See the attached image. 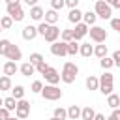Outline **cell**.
Instances as JSON below:
<instances>
[{"instance_id":"5","label":"cell","mask_w":120,"mask_h":120,"mask_svg":"<svg viewBox=\"0 0 120 120\" xmlns=\"http://www.w3.org/2000/svg\"><path fill=\"white\" fill-rule=\"evenodd\" d=\"M88 32H90V39H92V41H96V43H103V41L107 39V36H109V34H107V30H105V28H101V26H92Z\"/></svg>"},{"instance_id":"49","label":"cell","mask_w":120,"mask_h":120,"mask_svg":"<svg viewBox=\"0 0 120 120\" xmlns=\"http://www.w3.org/2000/svg\"><path fill=\"white\" fill-rule=\"evenodd\" d=\"M6 4H21V0H6Z\"/></svg>"},{"instance_id":"4","label":"cell","mask_w":120,"mask_h":120,"mask_svg":"<svg viewBox=\"0 0 120 120\" xmlns=\"http://www.w3.org/2000/svg\"><path fill=\"white\" fill-rule=\"evenodd\" d=\"M30 114V103L26 99H19L17 101V109H15V116L19 120H26Z\"/></svg>"},{"instance_id":"37","label":"cell","mask_w":120,"mask_h":120,"mask_svg":"<svg viewBox=\"0 0 120 120\" xmlns=\"http://www.w3.org/2000/svg\"><path fill=\"white\" fill-rule=\"evenodd\" d=\"M49 28H51V24H47V22L43 21V22H39V26H38V34H41V36L45 38V34L49 32Z\"/></svg>"},{"instance_id":"24","label":"cell","mask_w":120,"mask_h":120,"mask_svg":"<svg viewBox=\"0 0 120 120\" xmlns=\"http://www.w3.org/2000/svg\"><path fill=\"white\" fill-rule=\"evenodd\" d=\"M13 86H11V77H8V75H4V77H0V92H6V90H11Z\"/></svg>"},{"instance_id":"33","label":"cell","mask_w":120,"mask_h":120,"mask_svg":"<svg viewBox=\"0 0 120 120\" xmlns=\"http://www.w3.org/2000/svg\"><path fill=\"white\" fill-rule=\"evenodd\" d=\"M62 41H66V43H69V41H73V30H62Z\"/></svg>"},{"instance_id":"14","label":"cell","mask_w":120,"mask_h":120,"mask_svg":"<svg viewBox=\"0 0 120 120\" xmlns=\"http://www.w3.org/2000/svg\"><path fill=\"white\" fill-rule=\"evenodd\" d=\"M19 71H21L24 77H30V75H34V73H36V66H34V64H30V62H24V64L19 68Z\"/></svg>"},{"instance_id":"53","label":"cell","mask_w":120,"mask_h":120,"mask_svg":"<svg viewBox=\"0 0 120 120\" xmlns=\"http://www.w3.org/2000/svg\"><path fill=\"white\" fill-rule=\"evenodd\" d=\"M8 120H19V118H8Z\"/></svg>"},{"instance_id":"9","label":"cell","mask_w":120,"mask_h":120,"mask_svg":"<svg viewBox=\"0 0 120 120\" xmlns=\"http://www.w3.org/2000/svg\"><path fill=\"white\" fill-rule=\"evenodd\" d=\"M43 75H45V81H47L49 84H58V82H60V73H58L54 68H49Z\"/></svg>"},{"instance_id":"50","label":"cell","mask_w":120,"mask_h":120,"mask_svg":"<svg viewBox=\"0 0 120 120\" xmlns=\"http://www.w3.org/2000/svg\"><path fill=\"white\" fill-rule=\"evenodd\" d=\"M105 2H107L109 6H112V2H114V0H105Z\"/></svg>"},{"instance_id":"20","label":"cell","mask_w":120,"mask_h":120,"mask_svg":"<svg viewBox=\"0 0 120 120\" xmlns=\"http://www.w3.org/2000/svg\"><path fill=\"white\" fill-rule=\"evenodd\" d=\"M81 107L79 105H71L69 109H68V118L69 120H77V118H81Z\"/></svg>"},{"instance_id":"19","label":"cell","mask_w":120,"mask_h":120,"mask_svg":"<svg viewBox=\"0 0 120 120\" xmlns=\"http://www.w3.org/2000/svg\"><path fill=\"white\" fill-rule=\"evenodd\" d=\"M62 73H69V75L77 77V73H79V68H77L73 62H66V64H64V68H62Z\"/></svg>"},{"instance_id":"35","label":"cell","mask_w":120,"mask_h":120,"mask_svg":"<svg viewBox=\"0 0 120 120\" xmlns=\"http://www.w3.org/2000/svg\"><path fill=\"white\" fill-rule=\"evenodd\" d=\"M99 92L105 94V96H111V94H112V82H109V84H99Z\"/></svg>"},{"instance_id":"23","label":"cell","mask_w":120,"mask_h":120,"mask_svg":"<svg viewBox=\"0 0 120 120\" xmlns=\"http://www.w3.org/2000/svg\"><path fill=\"white\" fill-rule=\"evenodd\" d=\"M107 105H109L111 109H118V105H120V96H118V94L107 96Z\"/></svg>"},{"instance_id":"30","label":"cell","mask_w":120,"mask_h":120,"mask_svg":"<svg viewBox=\"0 0 120 120\" xmlns=\"http://www.w3.org/2000/svg\"><path fill=\"white\" fill-rule=\"evenodd\" d=\"M11 24H13V19H11L9 15H4V17L0 19V26H2L4 30H9V28H11Z\"/></svg>"},{"instance_id":"32","label":"cell","mask_w":120,"mask_h":120,"mask_svg":"<svg viewBox=\"0 0 120 120\" xmlns=\"http://www.w3.org/2000/svg\"><path fill=\"white\" fill-rule=\"evenodd\" d=\"M54 118H58V120H66V118H68V111L62 109V107H56V109H54Z\"/></svg>"},{"instance_id":"15","label":"cell","mask_w":120,"mask_h":120,"mask_svg":"<svg viewBox=\"0 0 120 120\" xmlns=\"http://www.w3.org/2000/svg\"><path fill=\"white\" fill-rule=\"evenodd\" d=\"M43 17H45V11H43L39 6L30 8V19H34V21H41Z\"/></svg>"},{"instance_id":"52","label":"cell","mask_w":120,"mask_h":120,"mask_svg":"<svg viewBox=\"0 0 120 120\" xmlns=\"http://www.w3.org/2000/svg\"><path fill=\"white\" fill-rule=\"evenodd\" d=\"M107 120H116V118H112V116H109V118H107Z\"/></svg>"},{"instance_id":"1","label":"cell","mask_w":120,"mask_h":120,"mask_svg":"<svg viewBox=\"0 0 120 120\" xmlns=\"http://www.w3.org/2000/svg\"><path fill=\"white\" fill-rule=\"evenodd\" d=\"M41 96H43L45 99H49V101H56V99L62 98V90H60L56 84H45L43 90H41Z\"/></svg>"},{"instance_id":"28","label":"cell","mask_w":120,"mask_h":120,"mask_svg":"<svg viewBox=\"0 0 120 120\" xmlns=\"http://www.w3.org/2000/svg\"><path fill=\"white\" fill-rule=\"evenodd\" d=\"M4 107H6L8 111H15V109H17V99H15L13 96L6 98V99H4Z\"/></svg>"},{"instance_id":"29","label":"cell","mask_w":120,"mask_h":120,"mask_svg":"<svg viewBox=\"0 0 120 120\" xmlns=\"http://www.w3.org/2000/svg\"><path fill=\"white\" fill-rule=\"evenodd\" d=\"M99 66H101L105 71H109V69L114 66V60H112V58H109V56H105V58H101V60H99Z\"/></svg>"},{"instance_id":"47","label":"cell","mask_w":120,"mask_h":120,"mask_svg":"<svg viewBox=\"0 0 120 120\" xmlns=\"http://www.w3.org/2000/svg\"><path fill=\"white\" fill-rule=\"evenodd\" d=\"M24 2H26V4H28V6H32V8H34V6H36V4H38V0H24Z\"/></svg>"},{"instance_id":"3","label":"cell","mask_w":120,"mask_h":120,"mask_svg":"<svg viewBox=\"0 0 120 120\" xmlns=\"http://www.w3.org/2000/svg\"><path fill=\"white\" fill-rule=\"evenodd\" d=\"M8 15L15 21V22H19V21H22L24 19V9L21 8V4H8Z\"/></svg>"},{"instance_id":"48","label":"cell","mask_w":120,"mask_h":120,"mask_svg":"<svg viewBox=\"0 0 120 120\" xmlns=\"http://www.w3.org/2000/svg\"><path fill=\"white\" fill-rule=\"evenodd\" d=\"M111 8H118V9H120V0H114V2H112V6H111Z\"/></svg>"},{"instance_id":"6","label":"cell","mask_w":120,"mask_h":120,"mask_svg":"<svg viewBox=\"0 0 120 120\" xmlns=\"http://www.w3.org/2000/svg\"><path fill=\"white\" fill-rule=\"evenodd\" d=\"M51 52L54 56H66L68 54V43L66 41H54V43H51Z\"/></svg>"},{"instance_id":"44","label":"cell","mask_w":120,"mask_h":120,"mask_svg":"<svg viewBox=\"0 0 120 120\" xmlns=\"http://www.w3.org/2000/svg\"><path fill=\"white\" fill-rule=\"evenodd\" d=\"M66 6H68L69 9H75V8L79 6V0H66Z\"/></svg>"},{"instance_id":"34","label":"cell","mask_w":120,"mask_h":120,"mask_svg":"<svg viewBox=\"0 0 120 120\" xmlns=\"http://www.w3.org/2000/svg\"><path fill=\"white\" fill-rule=\"evenodd\" d=\"M9 45H11V41H9V39H0V54H2V56H6V52H8Z\"/></svg>"},{"instance_id":"12","label":"cell","mask_w":120,"mask_h":120,"mask_svg":"<svg viewBox=\"0 0 120 120\" xmlns=\"http://www.w3.org/2000/svg\"><path fill=\"white\" fill-rule=\"evenodd\" d=\"M68 21L69 22H73V24H79L81 21H82V13L75 8V9H69V13H68Z\"/></svg>"},{"instance_id":"11","label":"cell","mask_w":120,"mask_h":120,"mask_svg":"<svg viewBox=\"0 0 120 120\" xmlns=\"http://www.w3.org/2000/svg\"><path fill=\"white\" fill-rule=\"evenodd\" d=\"M36 36H38V28H36V26L28 24V26H24V28H22V38H24L26 41H32Z\"/></svg>"},{"instance_id":"2","label":"cell","mask_w":120,"mask_h":120,"mask_svg":"<svg viewBox=\"0 0 120 120\" xmlns=\"http://www.w3.org/2000/svg\"><path fill=\"white\" fill-rule=\"evenodd\" d=\"M94 11H96V15L101 17V19H112V17H111V15H112V9H111V6H109L105 0H96Z\"/></svg>"},{"instance_id":"27","label":"cell","mask_w":120,"mask_h":120,"mask_svg":"<svg viewBox=\"0 0 120 120\" xmlns=\"http://www.w3.org/2000/svg\"><path fill=\"white\" fill-rule=\"evenodd\" d=\"M79 51H81V45H79V43H77L75 39L68 43V54H71V56H75V54H77Z\"/></svg>"},{"instance_id":"21","label":"cell","mask_w":120,"mask_h":120,"mask_svg":"<svg viewBox=\"0 0 120 120\" xmlns=\"http://www.w3.org/2000/svg\"><path fill=\"white\" fill-rule=\"evenodd\" d=\"M94 116H96V111H94L90 105L81 111V120H94Z\"/></svg>"},{"instance_id":"26","label":"cell","mask_w":120,"mask_h":120,"mask_svg":"<svg viewBox=\"0 0 120 120\" xmlns=\"http://www.w3.org/2000/svg\"><path fill=\"white\" fill-rule=\"evenodd\" d=\"M11 96L19 101V99H24V88L21 86V84H17L15 88H11Z\"/></svg>"},{"instance_id":"25","label":"cell","mask_w":120,"mask_h":120,"mask_svg":"<svg viewBox=\"0 0 120 120\" xmlns=\"http://www.w3.org/2000/svg\"><path fill=\"white\" fill-rule=\"evenodd\" d=\"M94 54L101 60V58H105L107 56V45H101V43H98L96 47H94Z\"/></svg>"},{"instance_id":"36","label":"cell","mask_w":120,"mask_h":120,"mask_svg":"<svg viewBox=\"0 0 120 120\" xmlns=\"http://www.w3.org/2000/svg\"><path fill=\"white\" fill-rule=\"evenodd\" d=\"M64 6H66V0H51V9H54V11L62 9Z\"/></svg>"},{"instance_id":"51","label":"cell","mask_w":120,"mask_h":120,"mask_svg":"<svg viewBox=\"0 0 120 120\" xmlns=\"http://www.w3.org/2000/svg\"><path fill=\"white\" fill-rule=\"evenodd\" d=\"M0 107H4V99L2 98H0Z\"/></svg>"},{"instance_id":"31","label":"cell","mask_w":120,"mask_h":120,"mask_svg":"<svg viewBox=\"0 0 120 120\" xmlns=\"http://www.w3.org/2000/svg\"><path fill=\"white\" fill-rule=\"evenodd\" d=\"M114 81V75L111 73V71H105L101 77H99V84H109V82H112Z\"/></svg>"},{"instance_id":"42","label":"cell","mask_w":120,"mask_h":120,"mask_svg":"<svg viewBox=\"0 0 120 120\" xmlns=\"http://www.w3.org/2000/svg\"><path fill=\"white\" fill-rule=\"evenodd\" d=\"M111 28L120 34V17H118V19H111Z\"/></svg>"},{"instance_id":"39","label":"cell","mask_w":120,"mask_h":120,"mask_svg":"<svg viewBox=\"0 0 120 120\" xmlns=\"http://www.w3.org/2000/svg\"><path fill=\"white\" fill-rule=\"evenodd\" d=\"M49 68H51V66H49V64H47V62H45V60H43V62H39V64H38V66H36V71H39V73H41V75H43V73H45V71H47V69H49Z\"/></svg>"},{"instance_id":"16","label":"cell","mask_w":120,"mask_h":120,"mask_svg":"<svg viewBox=\"0 0 120 120\" xmlns=\"http://www.w3.org/2000/svg\"><path fill=\"white\" fill-rule=\"evenodd\" d=\"M45 22L47 24H56L58 22V11H54V9H49V11H45Z\"/></svg>"},{"instance_id":"43","label":"cell","mask_w":120,"mask_h":120,"mask_svg":"<svg viewBox=\"0 0 120 120\" xmlns=\"http://www.w3.org/2000/svg\"><path fill=\"white\" fill-rule=\"evenodd\" d=\"M112 60H114V66H116V68H120V49L112 52Z\"/></svg>"},{"instance_id":"40","label":"cell","mask_w":120,"mask_h":120,"mask_svg":"<svg viewBox=\"0 0 120 120\" xmlns=\"http://www.w3.org/2000/svg\"><path fill=\"white\" fill-rule=\"evenodd\" d=\"M41 90H43V82H41V81H34V82H32V92L41 94Z\"/></svg>"},{"instance_id":"13","label":"cell","mask_w":120,"mask_h":120,"mask_svg":"<svg viewBox=\"0 0 120 120\" xmlns=\"http://www.w3.org/2000/svg\"><path fill=\"white\" fill-rule=\"evenodd\" d=\"M17 62H11V60H8L6 64H4V75H8V77H11V75H15L17 73Z\"/></svg>"},{"instance_id":"22","label":"cell","mask_w":120,"mask_h":120,"mask_svg":"<svg viewBox=\"0 0 120 120\" xmlns=\"http://www.w3.org/2000/svg\"><path fill=\"white\" fill-rule=\"evenodd\" d=\"M84 58H88V56H92L94 54V45H90V43H81V51H79Z\"/></svg>"},{"instance_id":"10","label":"cell","mask_w":120,"mask_h":120,"mask_svg":"<svg viewBox=\"0 0 120 120\" xmlns=\"http://www.w3.org/2000/svg\"><path fill=\"white\" fill-rule=\"evenodd\" d=\"M60 28L56 26V24H52L51 28H49V32L45 34V41H49V43H54V41H58V38H60Z\"/></svg>"},{"instance_id":"46","label":"cell","mask_w":120,"mask_h":120,"mask_svg":"<svg viewBox=\"0 0 120 120\" xmlns=\"http://www.w3.org/2000/svg\"><path fill=\"white\" fill-rule=\"evenodd\" d=\"M94 120H107V118H105V114H99V112H96Z\"/></svg>"},{"instance_id":"55","label":"cell","mask_w":120,"mask_h":120,"mask_svg":"<svg viewBox=\"0 0 120 120\" xmlns=\"http://www.w3.org/2000/svg\"><path fill=\"white\" fill-rule=\"evenodd\" d=\"M2 30H4V28H2V26H0V32H2Z\"/></svg>"},{"instance_id":"45","label":"cell","mask_w":120,"mask_h":120,"mask_svg":"<svg viewBox=\"0 0 120 120\" xmlns=\"http://www.w3.org/2000/svg\"><path fill=\"white\" fill-rule=\"evenodd\" d=\"M112 118H116V120H120V109H112V114H111Z\"/></svg>"},{"instance_id":"54","label":"cell","mask_w":120,"mask_h":120,"mask_svg":"<svg viewBox=\"0 0 120 120\" xmlns=\"http://www.w3.org/2000/svg\"><path fill=\"white\" fill-rule=\"evenodd\" d=\"M51 120H58V118H54V116H52V118H51Z\"/></svg>"},{"instance_id":"41","label":"cell","mask_w":120,"mask_h":120,"mask_svg":"<svg viewBox=\"0 0 120 120\" xmlns=\"http://www.w3.org/2000/svg\"><path fill=\"white\" fill-rule=\"evenodd\" d=\"M9 112H11V111H8L6 107H0V120H8V118H11Z\"/></svg>"},{"instance_id":"17","label":"cell","mask_w":120,"mask_h":120,"mask_svg":"<svg viewBox=\"0 0 120 120\" xmlns=\"http://www.w3.org/2000/svg\"><path fill=\"white\" fill-rule=\"evenodd\" d=\"M96 19H98V15H96V11H86V13H82V21H84V24H88V26H94L96 24Z\"/></svg>"},{"instance_id":"7","label":"cell","mask_w":120,"mask_h":120,"mask_svg":"<svg viewBox=\"0 0 120 120\" xmlns=\"http://www.w3.org/2000/svg\"><path fill=\"white\" fill-rule=\"evenodd\" d=\"M88 24H84V22H79V24H75V28H73V39L75 41H79V39H82L86 34H88Z\"/></svg>"},{"instance_id":"8","label":"cell","mask_w":120,"mask_h":120,"mask_svg":"<svg viewBox=\"0 0 120 120\" xmlns=\"http://www.w3.org/2000/svg\"><path fill=\"white\" fill-rule=\"evenodd\" d=\"M6 58L8 60H11V62H17V60H21L22 58V52H21V49L17 47V45H9V49H8V52H6Z\"/></svg>"},{"instance_id":"18","label":"cell","mask_w":120,"mask_h":120,"mask_svg":"<svg viewBox=\"0 0 120 120\" xmlns=\"http://www.w3.org/2000/svg\"><path fill=\"white\" fill-rule=\"evenodd\" d=\"M84 84H86V88H88V90H99V79H98V77H94V75L86 77Z\"/></svg>"},{"instance_id":"38","label":"cell","mask_w":120,"mask_h":120,"mask_svg":"<svg viewBox=\"0 0 120 120\" xmlns=\"http://www.w3.org/2000/svg\"><path fill=\"white\" fill-rule=\"evenodd\" d=\"M39 62H43V56H41L39 52H32V54H30V64H34V66H38Z\"/></svg>"}]
</instances>
